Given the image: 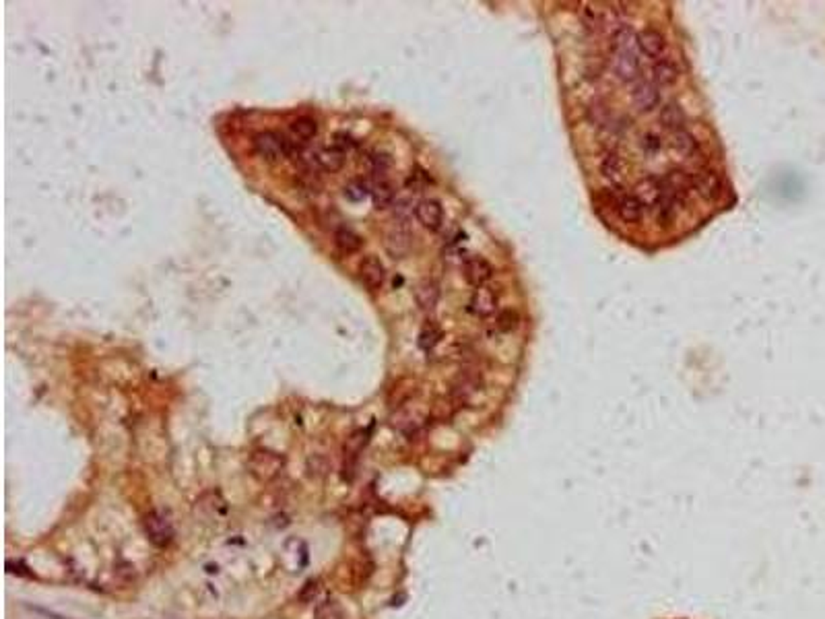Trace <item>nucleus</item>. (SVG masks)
I'll return each mask as SVG.
<instances>
[{
    "instance_id": "nucleus-2",
    "label": "nucleus",
    "mask_w": 825,
    "mask_h": 619,
    "mask_svg": "<svg viewBox=\"0 0 825 619\" xmlns=\"http://www.w3.org/2000/svg\"><path fill=\"white\" fill-rule=\"evenodd\" d=\"M252 143H254L256 155H258L260 159H264L266 164H279V161H283V159L289 155V151H291L289 141H285L283 137H279L277 132H270V130L258 132V135L254 137Z\"/></svg>"
},
{
    "instance_id": "nucleus-9",
    "label": "nucleus",
    "mask_w": 825,
    "mask_h": 619,
    "mask_svg": "<svg viewBox=\"0 0 825 619\" xmlns=\"http://www.w3.org/2000/svg\"><path fill=\"white\" fill-rule=\"evenodd\" d=\"M631 99L637 106V110L642 112H652L658 104H660V93L658 87L648 81V79H639L633 83L631 87Z\"/></svg>"
},
{
    "instance_id": "nucleus-29",
    "label": "nucleus",
    "mask_w": 825,
    "mask_h": 619,
    "mask_svg": "<svg viewBox=\"0 0 825 619\" xmlns=\"http://www.w3.org/2000/svg\"><path fill=\"white\" fill-rule=\"evenodd\" d=\"M439 339H441L439 326L433 324V322H427V324L421 328V333H419V347L425 349V351H429V349H433V347L439 343Z\"/></svg>"
},
{
    "instance_id": "nucleus-11",
    "label": "nucleus",
    "mask_w": 825,
    "mask_h": 619,
    "mask_svg": "<svg viewBox=\"0 0 825 619\" xmlns=\"http://www.w3.org/2000/svg\"><path fill=\"white\" fill-rule=\"evenodd\" d=\"M693 190H697V195L706 201H716L722 193V182L714 170L704 168L693 174Z\"/></svg>"
},
{
    "instance_id": "nucleus-5",
    "label": "nucleus",
    "mask_w": 825,
    "mask_h": 619,
    "mask_svg": "<svg viewBox=\"0 0 825 619\" xmlns=\"http://www.w3.org/2000/svg\"><path fill=\"white\" fill-rule=\"evenodd\" d=\"M386 250L392 258H405L412 248V233L405 221H397L386 233Z\"/></svg>"
},
{
    "instance_id": "nucleus-10",
    "label": "nucleus",
    "mask_w": 825,
    "mask_h": 619,
    "mask_svg": "<svg viewBox=\"0 0 825 619\" xmlns=\"http://www.w3.org/2000/svg\"><path fill=\"white\" fill-rule=\"evenodd\" d=\"M462 275L470 285L483 287L493 277V266L483 256H468L462 264Z\"/></svg>"
},
{
    "instance_id": "nucleus-3",
    "label": "nucleus",
    "mask_w": 825,
    "mask_h": 619,
    "mask_svg": "<svg viewBox=\"0 0 825 619\" xmlns=\"http://www.w3.org/2000/svg\"><path fill=\"white\" fill-rule=\"evenodd\" d=\"M283 466L285 458L272 450H256L248 460V469L258 481H272L275 477L281 475Z\"/></svg>"
},
{
    "instance_id": "nucleus-8",
    "label": "nucleus",
    "mask_w": 825,
    "mask_h": 619,
    "mask_svg": "<svg viewBox=\"0 0 825 619\" xmlns=\"http://www.w3.org/2000/svg\"><path fill=\"white\" fill-rule=\"evenodd\" d=\"M415 217L425 229L437 231L444 223V206L435 199H423L415 205Z\"/></svg>"
},
{
    "instance_id": "nucleus-6",
    "label": "nucleus",
    "mask_w": 825,
    "mask_h": 619,
    "mask_svg": "<svg viewBox=\"0 0 825 619\" xmlns=\"http://www.w3.org/2000/svg\"><path fill=\"white\" fill-rule=\"evenodd\" d=\"M662 188H664V193L679 205V203H683V201L691 195V190H693V176H691L689 172H685V170H670V172L666 174V178H664Z\"/></svg>"
},
{
    "instance_id": "nucleus-12",
    "label": "nucleus",
    "mask_w": 825,
    "mask_h": 619,
    "mask_svg": "<svg viewBox=\"0 0 825 619\" xmlns=\"http://www.w3.org/2000/svg\"><path fill=\"white\" fill-rule=\"evenodd\" d=\"M479 391H481V376L475 370H464L452 389V399L458 405H462V403H468Z\"/></svg>"
},
{
    "instance_id": "nucleus-4",
    "label": "nucleus",
    "mask_w": 825,
    "mask_h": 619,
    "mask_svg": "<svg viewBox=\"0 0 825 619\" xmlns=\"http://www.w3.org/2000/svg\"><path fill=\"white\" fill-rule=\"evenodd\" d=\"M143 529H145L147 539H149L155 547H168V545L174 541V537H176V529H174L170 516L163 514V512H159V510H153V512H149V514L145 516Z\"/></svg>"
},
{
    "instance_id": "nucleus-17",
    "label": "nucleus",
    "mask_w": 825,
    "mask_h": 619,
    "mask_svg": "<svg viewBox=\"0 0 825 619\" xmlns=\"http://www.w3.org/2000/svg\"><path fill=\"white\" fill-rule=\"evenodd\" d=\"M415 302L423 312H431L439 302V285L431 279L421 281L415 289Z\"/></svg>"
},
{
    "instance_id": "nucleus-22",
    "label": "nucleus",
    "mask_w": 825,
    "mask_h": 619,
    "mask_svg": "<svg viewBox=\"0 0 825 619\" xmlns=\"http://www.w3.org/2000/svg\"><path fill=\"white\" fill-rule=\"evenodd\" d=\"M289 132H291V137H293L297 143H308V141H312V139L318 135V124H316L314 118L301 116V118H297V120L291 122Z\"/></svg>"
},
{
    "instance_id": "nucleus-13",
    "label": "nucleus",
    "mask_w": 825,
    "mask_h": 619,
    "mask_svg": "<svg viewBox=\"0 0 825 619\" xmlns=\"http://www.w3.org/2000/svg\"><path fill=\"white\" fill-rule=\"evenodd\" d=\"M368 440H370V431H368V429H359V431H355V433L347 440V444H345V450H343V452H345V475H347V471H349V473H351V479H353V475H355L357 458H359V454L364 452Z\"/></svg>"
},
{
    "instance_id": "nucleus-20",
    "label": "nucleus",
    "mask_w": 825,
    "mask_h": 619,
    "mask_svg": "<svg viewBox=\"0 0 825 619\" xmlns=\"http://www.w3.org/2000/svg\"><path fill=\"white\" fill-rule=\"evenodd\" d=\"M316 161H318V166L324 172L332 174V172H339L345 166V153L341 149H337L335 145L332 147H324V149H320L316 153Z\"/></svg>"
},
{
    "instance_id": "nucleus-21",
    "label": "nucleus",
    "mask_w": 825,
    "mask_h": 619,
    "mask_svg": "<svg viewBox=\"0 0 825 619\" xmlns=\"http://www.w3.org/2000/svg\"><path fill=\"white\" fill-rule=\"evenodd\" d=\"M660 122H662V126L670 128L673 132H675V130H683V124H685V112H683V108H681L679 104H675V101L664 104V106L660 108Z\"/></svg>"
},
{
    "instance_id": "nucleus-14",
    "label": "nucleus",
    "mask_w": 825,
    "mask_h": 619,
    "mask_svg": "<svg viewBox=\"0 0 825 619\" xmlns=\"http://www.w3.org/2000/svg\"><path fill=\"white\" fill-rule=\"evenodd\" d=\"M613 208L625 223H637L644 217V203L635 195H615Z\"/></svg>"
},
{
    "instance_id": "nucleus-16",
    "label": "nucleus",
    "mask_w": 825,
    "mask_h": 619,
    "mask_svg": "<svg viewBox=\"0 0 825 619\" xmlns=\"http://www.w3.org/2000/svg\"><path fill=\"white\" fill-rule=\"evenodd\" d=\"M664 46H666L664 35L658 29H654V27H646L637 35V48L650 58H658L662 54Z\"/></svg>"
},
{
    "instance_id": "nucleus-23",
    "label": "nucleus",
    "mask_w": 825,
    "mask_h": 619,
    "mask_svg": "<svg viewBox=\"0 0 825 619\" xmlns=\"http://www.w3.org/2000/svg\"><path fill=\"white\" fill-rule=\"evenodd\" d=\"M335 244H337V248H339L341 252L353 254V252H357V250L364 246V239H361V235L355 233L353 229L341 227V229H337V233H335Z\"/></svg>"
},
{
    "instance_id": "nucleus-1",
    "label": "nucleus",
    "mask_w": 825,
    "mask_h": 619,
    "mask_svg": "<svg viewBox=\"0 0 825 619\" xmlns=\"http://www.w3.org/2000/svg\"><path fill=\"white\" fill-rule=\"evenodd\" d=\"M637 37L633 35L631 29L621 27L613 35V62L611 68L621 81H633L639 70V60H637Z\"/></svg>"
},
{
    "instance_id": "nucleus-31",
    "label": "nucleus",
    "mask_w": 825,
    "mask_h": 619,
    "mask_svg": "<svg viewBox=\"0 0 825 619\" xmlns=\"http://www.w3.org/2000/svg\"><path fill=\"white\" fill-rule=\"evenodd\" d=\"M495 322H497V328H499L501 333H512V331L518 326V312L512 310V308H506V310H501V312L497 314Z\"/></svg>"
},
{
    "instance_id": "nucleus-30",
    "label": "nucleus",
    "mask_w": 825,
    "mask_h": 619,
    "mask_svg": "<svg viewBox=\"0 0 825 619\" xmlns=\"http://www.w3.org/2000/svg\"><path fill=\"white\" fill-rule=\"evenodd\" d=\"M368 195H372V188H370L364 180H353V182H349V184L345 186V197L351 199V201H355V203L364 201Z\"/></svg>"
},
{
    "instance_id": "nucleus-26",
    "label": "nucleus",
    "mask_w": 825,
    "mask_h": 619,
    "mask_svg": "<svg viewBox=\"0 0 825 619\" xmlns=\"http://www.w3.org/2000/svg\"><path fill=\"white\" fill-rule=\"evenodd\" d=\"M662 193H664V188H662V184H658L654 178H648V180H644V182H639V186H637V199L644 203V206H654L658 201H660V197H662Z\"/></svg>"
},
{
    "instance_id": "nucleus-15",
    "label": "nucleus",
    "mask_w": 825,
    "mask_h": 619,
    "mask_svg": "<svg viewBox=\"0 0 825 619\" xmlns=\"http://www.w3.org/2000/svg\"><path fill=\"white\" fill-rule=\"evenodd\" d=\"M495 308H497V297H495V293L489 289V287H479L475 293H473V297H470V304H468V310L475 314V316H481V318H485V316H491L493 312H495Z\"/></svg>"
},
{
    "instance_id": "nucleus-33",
    "label": "nucleus",
    "mask_w": 825,
    "mask_h": 619,
    "mask_svg": "<svg viewBox=\"0 0 825 619\" xmlns=\"http://www.w3.org/2000/svg\"><path fill=\"white\" fill-rule=\"evenodd\" d=\"M355 143H353V139L349 137V135H345V132H339L337 137H335V147L337 149H341L343 153H347L351 147H353Z\"/></svg>"
},
{
    "instance_id": "nucleus-7",
    "label": "nucleus",
    "mask_w": 825,
    "mask_h": 619,
    "mask_svg": "<svg viewBox=\"0 0 825 619\" xmlns=\"http://www.w3.org/2000/svg\"><path fill=\"white\" fill-rule=\"evenodd\" d=\"M359 279H361V283H364L370 291H378V289L384 285V281H386V266H384V262H382L378 256H374V254L366 256V258L361 260V264H359Z\"/></svg>"
},
{
    "instance_id": "nucleus-18",
    "label": "nucleus",
    "mask_w": 825,
    "mask_h": 619,
    "mask_svg": "<svg viewBox=\"0 0 825 619\" xmlns=\"http://www.w3.org/2000/svg\"><path fill=\"white\" fill-rule=\"evenodd\" d=\"M601 170H603V176H605L611 184H615V186H621V184H623L625 174H627L625 161H623V157H621L619 153H609V155L603 159Z\"/></svg>"
},
{
    "instance_id": "nucleus-25",
    "label": "nucleus",
    "mask_w": 825,
    "mask_h": 619,
    "mask_svg": "<svg viewBox=\"0 0 825 619\" xmlns=\"http://www.w3.org/2000/svg\"><path fill=\"white\" fill-rule=\"evenodd\" d=\"M423 423H425L423 415L417 411H411V409H403V411L397 413V417H395V425H397L403 433H407V435L417 433V431L423 427Z\"/></svg>"
},
{
    "instance_id": "nucleus-27",
    "label": "nucleus",
    "mask_w": 825,
    "mask_h": 619,
    "mask_svg": "<svg viewBox=\"0 0 825 619\" xmlns=\"http://www.w3.org/2000/svg\"><path fill=\"white\" fill-rule=\"evenodd\" d=\"M652 72H654L656 83H658V85H664V87L677 83V79H679V68H677L670 60H666V58H660V60L654 64V70H652Z\"/></svg>"
},
{
    "instance_id": "nucleus-24",
    "label": "nucleus",
    "mask_w": 825,
    "mask_h": 619,
    "mask_svg": "<svg viewBox=\"0 0 825 619\" xmlns=\"http://www.w3.org/2000/svg\"><path fill=\"white\" fill-rule=\"evenodd\" d=\"M395 197H397V190H395V186H392L386 178H378L376 184L372 186V199H374L376 208H386V206H390L395 203Z\"/></svg>"
},
{
    "instance_id": "nucleus-28",
    "label": "nucleus",
    "mask_w": 825,
    "mask_h": 619,
    "mask_svg": "<svg viewBox=\"0 0 825 619\" xmlns=\"http://www.w3.org/2000/svg\"><path fill=\"white\" fill-rule=\"evenodd\" d=\"M314 619H345V613H343L341 603H339L337 599H330V597H328V599H324L322 603L316 605Z\"/></svg>"
},
{
    "instance_id": "nucleus-32",
    "label": "nucleus",
    "mask_w": 825,
    "mask_h": 619,
    "mask_svg": "<svg viewBox=\"0 0 825 619\" xmlns=\"http://www.w3.org/2000/svg\"><path fill=\"white\" fill-rule=\"evenodd\" d=\"M642 145H644V151L646 153H656L658 149H660V139L656 137V135H644V139H642Z\"/></svg>"
},
{
    "instance_id": "nucleus-19",
    "label": "nucleus",
    "mask_w": 825,
    "mask_h": 619,
    "mask_svg": "<svg viewBox=\"0 0 825 619\" xmlns=\"http://www.w3.org/2000/svg\"><path fill=\"white\" fill-rule=\"evenodd\" d=\"M668 145L675 153L683 157H693L697 153V141L687 130H675L668 139Z\"/></svg>"
}]
</instances>
